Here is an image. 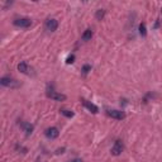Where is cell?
<instances>
[{
	"instance_id": "ba28073f",
	"label": "cell",
	"mask_w": 162,
	"mask_h": 162,
	"mask_svg": "<svg viewBox=\"0 0 162 162\" xmlns=\"http://www.w3.org/2000/svg\"><path fill=\"white\" fill-rule=\"evenodd\" d=\"M82 104H84L85 106L89 110H90L91 113H94V114H96L98 112H99V109H98V106L96 105H94L93 103H90L89 100H86V99H82Z\"/></svg>"
},
{
	"instance_id": "30bf717a",
	"label": "cell",
	"mask_w": 162,
	"mask_h": 162,
	"mask_svg": "<svg viewBox=\"0 0 162 162\" xmlns=\"http://www.w3.org/2000/svg\"><path fill=\"white\" fill-rule=\"evenodd\" d=\"M91 37H93V31H91V29H86L84 32V34H82L81 39L84 41V42H87V41L91 39Z\"/></svg>"
},
{
	"instance_id": "52a82bcc",
	"label": "cell",
	"mask_w": 162,
	"mask_h": 162,
	"mask_svg": "<svg viewBox=\"0 0 162 162\" xmlns=\"http://www.w3.org/2000/svg\"><path fill=\"white\" fill-rule=\"evenodd\" d=\"M108 115L109 117H112V118L114 119H123L125 117V114L123 113V112H120V110H108Z\"/></svg>"
},
{
	"instance_id": "8992f818",
	"label": "cell",
	"mask_w": 162,
	"mask_h": 162,
	"mask_svg": "<svg viewBox=\"0 0 162 162\" xmlns=\"http://www.w3.org/2000/svg\"><path fill=\"white\" fill-rule=\"evenodd\" d=\"M47 95H48V98H51V99H53V100H57V101H63V100H66V95H63V94H58V93H56V91H48L47 93Z\"/></svg>"
},
{
	"instance_id": "6da1fadb",
	"label": "cell",
	"mask_w": 162,
	"mask_h": 162,
	"mask_svg": "<svg viewBox=\"0 0 162 162\" xmlns=\"http://www.w3.org/2000/svg\"><path fill=\"white\" fill-rule=\"evenodd\" d=\"M0 84H1L3 86H6V87H18L19 86V82L12 77H1Z\"/></svg>"
},
{
	"instance_id": "4fadbf2b",
	"label": "cell",
	"mask_w": 162,
	"mask_h": 162,
	"mask_svg": "<svg viewBox=\"0 0 162 162\" xmlns=\"http://www.w3.org/2000/svg\"><path fill=\"white\" fill-rule=\"evenodd\" d=\"M139 33H141V36H146V34H147V31H146V24L144 23H141V25H139Z\"/></svg>"
},
{
	"instance_id": "8fae6325",
	"label": "cell",
	"mask_w": 162,
	"mask_h": 162,
	"mask_svg": "<svg viewBox=\"0 0 162 162\" xmlns=\"http://www.w3.org/2000/svg\"><path fill=\"white\" fill-rule=\"evenodd\" d=\"M60 112H61L62 115L67 117V118H72V117L75 115L74 112H71V110H67V109H62V110H60Z\"/></svg>"
},
{
	"instance_id": "5bb4252c",
	"label": "cell",
	"mask_w": 162,
	"mask_h": 162,
	"mask_svg": "<svg viewBox=\"0 0 162 162\" xmlns=\"http://www.w3.org/2000/svg\"><path fill=\"white\" fill-rule=\"evenodd\" d=\"M24 129H25V132H27V134H31L32 131H33V125H31V124H24Z\"/></svg>"
},
{
	"instance_id": "3957f363",
	"label": "cell",
	"mask_w": 162,
	"mask_h": 162,
	"mask_svg": "<svg viewBox=\"0 0 162 162\" xmlns=\"http://www.w3.org/2000/svg\"><path fill=\"white\" fill-rule=\"evenodd\" d=\"M44 134H46V137H47V138H49V139H55V138L58 137L60 132H58V129H57L56 127H51V128L46 129Z\"/></svg>"
},
{
	"instance_id": "9a60e30c",
	"label": "cell",
	"mask_w": 162,
	"mask_h": 162,
	"mask_svg": "<svg viewBox=\"0 0 162 162\" xmlns=\"http://www.w3.org/2000/svg\"><path fill=\"white\" fill-rule=\"evenodd\" d=\"M90 70H91V66H90V65H85L84 67H82V74H84V75H86L87 72L90 71Z\"/></svg>"
},
{
	"instance_id": "e0dca14e",
	"label": "cell",
	"mask_w": 162,
	"mask_h": 162,
	"mask_svg": "<svg viewBox=\"0 0 162 162\" xmlns=\"http://www.w3.org/2000/svg\"><path fill=\"white\" fill-rule=\"evenodd\" d=\"M70 162H82V160H80V158H76V160H72V161H70Z\"/></svg>"
},
{
	"instance_id": "277c9868",
	"label": "cell",
	"mask_w": 162,
	"mask_h": 162,
	"mask_svg": "<svg viewBox=\"0 0 162 162\" xmlns=\"http://www.w3.org/2000/svg\"><path fill=\"white\" fill-rule=\"evenodd\" d=\"M123 148H124V146H123L122 141H117L115 143H114L113 148H112V155H114V156H119V155L123 152Z\"/></svg>"
},
{
	"instance_id": "9c48e42d",
	"label": "cell",
	"mask_w": 162,
	"mask_h": 162,
	"mask_svg": "<svg viewBox=\"0 0 162 162\" xmlns=\"http://www.w3.org/2000/svg\"><path fill=\"white\" fill-rule=\"evenodd\" d=\"M18 70L22 72V74H25V75H29L31 74V67L25 62H20V63H19V65H18Z\"/></svg>"
},
{
	"instance_id": "7a4b0ae2",
	"label": "cell",
	"mask_w": 162,
	"mask_h": 162,
	"mask_svg": "<svg viewBox=\"0 0 162 162\" xmlns=\"http://www.w3.org/2000/svg\"><path fill=\"white\" fill-rule=\"evenodd\" d=\"M31 24H32V20L28 18H18L14 20V25L20 27V28H28V27H31Z\"/></svg>"
},
{
	"instance_id": "7c38bea8",
	"label": "cell",
	"mask_w": 162,
	"mask_h": 162,
	"mask_svg": "<svg viewBox=\"0 0 162 162\" xmlns=\"http://www.w3.org/2000/svg\"><path fill=\"white\" fill-rule=\"evenodd\" d=\"M104 15H105V10H103V9H99V10H96L95 18H96L98 20H101V19L104 18Z\"/></svg>"
},
{
	"instance_id": "2e32d148",
	"label": "cell",
	"mask_w": 162,
	"mask_h": 162,
	"mask_svg": "<svg viewBox=\"0 0 162 162\" xmlns=\"http://www.w3.org/2000/svg\"><path fill=\"white\" fill-rule=\"evenodd\" d=\"M74 60H75V56H74V55L68 56L67 60H66V63H72V62H74Z\"/></svg>"
},
{
	"instance_id": "5b68a950",
	"label": "cell",
	"mask_w": 162,
	"mask_h": 162,
	"mask_svg": "<svg viewBox=\"0 0 162 162\" xmlns=\"http://www.w3.org/2000/svg\"><path fill=\"white\" fill-rule=\"evenodd\" d=\"M58 27V22L56 19H47L46 20V29L49 32H55Z\"/></svg>"
}]
</instances>
